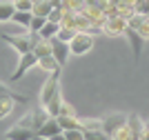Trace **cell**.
Masks as SVG:
<instances>
[{
    "instance_id": "7a4b0ae2",
    "label": "cell",
    "mask_w": 149,
    "mask_h": 140,
    "mask_svg": "<svg viewBox=\"0 0 149 140\" xmlns=\"http://www.w3.org/2000/svg\"><path fill=\"white\" fill-rule=\"evenodd\" d=\"M69 49H71V54L74 56H82V54H89L93 49V36L89 31H78L76 38L69 42Z\"/></svg>"
},
{
    "instance_id": "9a60e30c",
    "label": "cell",
    "mask_w": 149,
    "mask_h": 140,
    "mask_svg": "<svg viewBox=\"0 0 149 140\" xmlns=\"http://www.w3.org/2000/svg\"><path fill=\"white\" fill-rule=\"evenodd\" d=\"M62 102H65V100H62V89H58V91H56V96L51 98V100H49V104L45 107V109H47V114H49L51 118H56L58 114H60Z\"/></svg>"
},
{
    "instance_id": "1f68e13d",
    "label": "cell",
    "mask_w": 149,
    "mask_h": 140,
    "mask_svg": "<svg viewBox=\"0 0 149 140\" xmlns=\"http://www.w3.org/2000/svg\"><path fill=\"white\" fill-rule=\"evenodd\" d=\"M147 129H149V122H147Z\"/></svg>"
},
{
    "instance_id": "83f0119b",
    "label": "cell",
    "mask_w": 149,
    "mask_h": 140,
    "mask_svg": "<svg viewBox=\"0 0 149 140\" xmlns=\"http://www.w3.org/2000/svg\"><path fill=\"white\" fill-rule=\"evenodd\" d=\"M58 116H76V111H74V107H71L69 102H62L60 114H58ZM58 116H56V118H58Z\"/></svg>"
},
{
    "instance_id": "8fae6325",
    "label": "cell",
    "mask_w": 149,
    "mask_h": 140,
    "mask_svg": "<svg viewBox=\"0 0 149 140\" xmlns=\"http://www.w3.org/2000/svg\"><path fill=\"white\" fill-rule=\"evenodd\" d=\"M36 136V131L29 127H20V125H13L9 131L5 134V140H31Z\"/></svg>"
},
{
    "instance_id": "4316f807",
    "label": "cell",
    "mask_w": 149,
    "mask_h": 140,
    "mask_svg": "<svg viewBox=\"0 0 149 140\" xmlns=\"http://www.w3.org/2000/svg\"><path fill=\"white\" fill-rule=\"evenodd\" d=\"M65 136H67V140H85L82 129H69V131H65Z\"/></svg>"
},
{
    "instance_id": "d4e9b609",
    "label": "cell",
    "mask_w": 149,
    "mask_h": 140,
    "mask_svg": "<svg viewBox=\"0 0 149 140\" xmlns=\"http://www.w3.org/2000/svg\"><path fill=\"white\" fill-rule=\"evenodd\" d=\"M13 7H16V11H31L33 2L31 0H13Z\"/></svg>"
},
{
    "instance_id": "30bf717a",
    "label": "cell",
    "mask_w": 149,
    "mask_h": 140,
    "mask_svg": "<svg viewBox=\"0 0 149 140\" xmlns=\"http://www.w3.org/2000/svg\"><path fill=\"white\" fill-rule=\"evenodd\" d=\"M127 127H129V131L134 134V138L140 140L145 134V129H147V122H143V118L138 116V114H129L127 116Z\"/></svg>"
},
{
    "instance_id": "4fadbf2b",
    "label": "cell",
    "mask_w": 149,
    "mask_h": 140,
    "mask_svg": "<svg viewBox=\"0 0 149 140\" xmlns=\"http://www.w3.org/2000/svg\"><path fill=\"white\" fill-rule=\"evenodd\" d=\"M56 7H54V2L51 0H38L36 5H33V9H31V13L36 16V18H49V13L54 11Z\"/></svg>"
},
{
    "instance_id": "e0dca14e",
    "label": "cell",
    "mask_w": 149,
    "mask_h": 140,
    "mask_svg": "<svg viewBox=\"0 0 149 140\" xmlns=\"http://www.w3.org/2000/svg\"><path fill=\"white\" fill-rule=\"evenodd\" d=\"M58 31H60V24H58V22H49V20H47L45 27L38 31V36L42 38V40H51V38L58 36Z\"/></svg>"
},
{
    "instance_id": "277c9868",
    "label": "cell",
    "mask_w": 149,
    "mask_h": 140,
    "mask_svg": "<svg viewBox=\"0 0 149 140\" xmlns=\"http://www.w3.org/2000/svg\"><path fill=\"white\" fill-rule=\"evenodd\" d=\"M31 67H38V56L33 54V51H29V54H20V60H18V65H16V71L11 73V82L20 80Z\"/></svg>"
},
{
    "instance_id": "3957f363",
    "label": "cell",
    "mask_w": 149,
    "mask_h": 140,
    "mask_svg": "<svg viewBox=\"0 0 149 140\" xmlns=\"http://www.w3.org/2000/svg\"><path fill=\"white\" fill-rule=\"evenodd\" d=\"M0 38L5 40L9 47H13L18 54H29V51H33V40H31V36L27 33V36H13V33H0Z\"/></svg>"
},
{
    "instance_id": "cb8c5ba5",
    "label": "cell",
    "mask_w": 149,
    "mask_h": 140,
    "mask_svg": "<svg viewBox=\"0 0 149 140\" xmlns=\"http://www.w3.org/2000/svg\"><path fill=\"white\" fill-rule=\"evenodd\" d=\"M62 18H65V9H62V7H56V9H54V11L49 13V22H58V24H62Z\"/></svg>"
},
{
    "instance_id": "5bb4252c",
    "label": "cell",
    "mask_w": 149,
    "mask_h": 140,
    "mask_svg": "<svg viewBox=\"0 0 149 140\" xmlns=\"http://www.w3.org/2000/svg\"><path fill=\"white\" fill-rule=\"evenodd\" d=\"M38 67L42 69L47 76H51V73H60V65L56 62V58H54V56H45V58H38Z\"/></svg>"
},
{
    "instance_id": "44dd1931",
    "label": "cell",
    "mask_w": 149,
    "mask_h": 140,
    "mask_svg": "<svg viewBox=\"0 0 149 140\" xmlns=\"http://www.w3.org/2000/svg\"><path fill=\"white\" fill-rule=\"evenodd\" d=\"M82 131H93V129H102V118H80Z\"/></svg>"
},
{
    "instance_id": "5b68a950",
    "label": "cell",
    "mask_w": 149,
    "mask_h": 140,
    "mask_svg": "<svg viewBox=\"0 0 149 140\" xmlns=\"http://www.w3.org/2000/svg\"><path fill=\"white\" fill-rule=\"evenodd\" d=\"M58 89H60V73H51V76H47V80H45V85H42V91H40V104L47 107L49 100L56 96Z\"/></svg>"
},
{
    "instance_id": "8992f818",
    "label": "cell",
    "mask_w": 149,
    "mask_h": 140,
    "mask_svg": "<svg viewBox=\"0 0 149 140\" xmlns=\"http://www.w3.org/2000/svg\"><path fill=\"white\" fill-rule=\"evenodd\" d=\"M127 18H123V16H109V18L102 22V31H105L107 36H123L125 31H127Z\"/></svg>"
},
{
    "instance_id": "d6986e66",
    "label": "cell",
    "mask_w": 149,
    "mask_h": 140,
    "mask_svg": "<svg viewBox=\"0 0 149 140\" xmlns=\"http://www.w3.org/2000/svg\"><path fill=\"white\" fill-rule=\"evenodd\" d=\"M58 125L62 127V131H69V129H80V118L78 116H58Z\"/></svg>"
},
{
    "instance_id": "6da1fadb",
    "label": "cell",
    "mask_w": 149,
    "mask_h": 140,
    "mask_svg": "<svg viewBox=\"0 0 149 140\" xmlns=\"http://www.w3.org/2000/svg\"><path fill=\"white\" fill-rule=\"evenodd\" d=\"M25 102H29L27 96H20V93H13V91L0 93V120L9 116L16 109V104H25Z\"/></svg>"
},
{
    "instance_id": "ac0fdd59",
    "label": "cell",
    "mask_w": 149,
    "mask_h": 140,
    "mask_svg": "<svg viewBox=\"0 0 149 140\" xmlns=\"http://www.w3.org/2000/svg\"><path fill=\"white\" fill-rule=\"evenodd\" d=\"M13 13H16L13 0H0V22L11 20V18H13Z\"/></svg>"
},
{
    "instance_id": "f1b7e54d",
    "label": "cell",
    "mask_w": 149,
    "mask_h": 140,
    "mask_svg": "<svg viewBox=\"0 0 149 140\" xmlns=\"http://www.w3.org/2000/svg\"><path fill=\"white\" fill-rule=\"evenodd\" d=\"M49 140H67V136H65V131H62V134L54 136V138H49Z\"/></svg>"
},
{
    "instance_id": "7c38bea8",
    "label": "cell",
    "mask_w": 149,
    "mask_h": 140,
    "mask_svg": "<svg viewBox=\"0 0 149 140\" xmlns=\"http://www.w3.org/2000/svg\"><path fill=\"white\" fill-rule=\"evenodd\" d=\"M36 134L49 140V138H54V136L62 134V127H60V125H58V118H49V120L45 122V125H42V127H40V129H38Z\"/></svg>"
},
{
    "instance_id": "2e32d148",
    "label": "cell",
    "mask_w": 149,
    "mask_h": 140,
    "mask_svg": "<svg viewBox=\"0 0 149 140\" xmlns=\"http://www.w3.org/2000/svg\"><path fill=\"white\" fill-rule=\"evenodd\" d=\"M31 118H33V129H36V131H38V129L42 127V125H45V122H47V120H49L51 116H49V114H47V109H45L42 104H40V107H36V109L31 111Z\"/></svg>"
},
{
    "instance_id": "603a6c76",
    "label": "cell",
    "mask_w": 149,
    "mask_h": 140,
    "mask_svg": "<svg viewBox=\"0 0 149 140\" xmlns=\"http://www.w3.org/2000/svg\"><path fill=\"white\" fill-rule=\"evenodd\" d=\"M85 140H109V136L102 129H93V131H85Z\"/></svg>"
},
{
    "instance_id": "4dcf8cb0",
    "label": "cell",
    "mask_w": 149,
    "mask_h": 140,
    "mask_svg": "<svg viewBox=\"0 0 149 140\" xmlns=\"http://www.w3.org/2000/svg\"><path fill=\"white\" fill-rule=\"evenodd\" d=\"M31 2H33V5H36V2H38V0H31Z\"/></svg>"
},
{
    "instance_id": "7402d4cb",
    "label": "cell",
    "mask_w": 149,
    "mask_h": 140,
    "mask_svg": "<svg viewBox=\"0 0 149 140\" xmlns=\"http://www.w3.org/2000/svg\"><path fill=\"white\" fill-rule=\"evenodd\" d=\"M76 33H78V29H76V27L60 24V31H58V36H56V38H60V40H65V42H71V40L76 38Z\"/></svg>"
},
{
    "instance_id": "484cf974",
    "label": "cell",
    "mask_w": 149,
    "mask_h": 140,
    "mask_svg": "<svg viewBox=\"0 0 149 140\" xmlns=\"http://www.w3.org/2000/svg\"><path fill=\"white\" fill-rule=\"evenodd\" d=\"M45 22H47V18H36V16H33V20H31V27H29V33H38V31L45 27Z\"/></svg>"
},
{
    "instance_id": "f546056e",
    "label": "cell",
    "mask_w": 149,
    "mask_h": 140,
    "mask_svg": "<svg viewBox=\"0 0 149 140\" xmlns=\"http://www.w3.org/2000/svg\"><path fill=\"white\" fill-rule=\"evenodd\" d=\"M31 140H47V138H42V136H38V134H36V136H33Z\"/></svg>"
},
{
    "instance_id": "d6a6232c",
    "label": "cell",
    "mask_w": 149,
    "mask_h": 140,
    "mask_svg": "<svg viewBox=\"0 0 149 140\" xmlns=\"http://www.w3.org/2000/svg\"><path fill=\"white\" fill-rule=\"evenodd\" d=\"M109 140H111V138H109Z\"/></svg>"
},
{
    "instance_id": "ffe728a7",
    "label": "cell",
    "mask_w": 149,
    "mask_h": 140,
    "mask_svg": "<svg viewBox=\"0 0 149 140\" xmlns=\"http://www.w3.org/2000/svg\"><path fill=\"white\" fill-rule=\"evenodd\" d=\"M31 20H33V13H31V11H16V13H13V18H11V22H18V24H22L25 29H29Z\"/></svg>"
},
{
    "instance_id": "ba28073f",
    "label": "cell",
    "mask_w": 149,
    "mask_h": 140,
    "mask_svg": "<svg viewBox=\"0 0 149 140\" xmlns=\"http://www.w3.org/2000/svg\"><path fill=\"white\" fill-rule=\"evenodd\" d=\"M123 125H127V116L125 114H107L102 118V131L107 136H111L116 129H120Z\"/></svg>"
},
{
    "instance_id": "52a82bcc",
    "label": "cell",
    "mask_w": 149,
    "mask_h": 140,
    "mask_svg": "<svg viewBox=\"0 0 149 140\" xmlns=\"http://www.w3.org/2000/svg\"><path fill=\"white\" fill-rule=\"evenodd\" d=\"M49 45H51V56L56 58V62L60 65V67H65L67 60H69V56H71L69 42H65V40H60V38H51Z\"/></svg>"
},
{
    "instance_id": "9c48e42d",
    "label": "cell",
    "mask_w": 149,
    "mask_h": 140,
    "mask_svg": "<svg viewBox=\"0 0 149 140\" xmlns=\"http://www.w3.org/2000/svg\"><path fill=\"white\" fill-rule=\"evenodd\" d=\"M125 36H127V40H129V45H131V54H134V60L138 62V60H140V51H143L145 40L138 36V31H136V29H131V27H127Z\"/></svg>"
}]
</instances>
